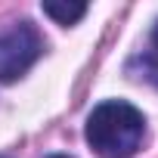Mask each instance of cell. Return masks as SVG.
Returning a JSON list of instances; mask_svg holds the SVG:
<instances>
[{
	"label": "cell",
	"mask_w": 158,
	"mask_h": 158,
	"mask_svg": "<svg viewBox=\"0 0 158 158\" xmlns=\"http://www.w3.org/2000/svg\"><path fill=\"white\" fill-rule=\"evenodd\" d=\"M146 133V118L136 106L124 99L99 102L87 118V143L99 158H130L139 152Z\"/></svg>",
	"instance_id": "obj_1"
},
{
	"label": "cell",
	"mask_w": 158,
	"mask_h": 158,
	"mask_svg": "<svg viewBox=\"0 0 158 158\" xmlns=\"http://www.w3.org/2000/svg\"><path fill=\"white\" fill-rule=\"evenodd\" d=\"M0 158H6V155H0Z\"/></svg>",
	"instance_id": "obj_6"
},
{
	"label": "cell",
	"mask_w": 158,
	"mask_h": 158,
	"mask_svg": "<svg viewBox=\"0 0 158 158\" xmlns=\"http://www.w3.org/2000/svg\"><path fill=\"white\" fill-rule=\"evenodd\" d=\"M47 158H71V155H47Z\"/></svg>",
	"instance_id": "obj_5"
},
{
	"label": "cell",
	"mask_w": 158,
	"mask_h": 158,
	"mask_svg": "<svg viewBox=\"0 0 158 158\" xmlns=\"http://www.w3.org/2000/svg\"><path fill=\"white\" fill-rule=\"evenodd\" d=\"M44 37L31 22H16L0 31V84H13L40 59Z\"/></svg>",
	"instance_id": "obj_2"
},
{
	"label": "cell",
	"mask_w": 158,
	"mask_h": 158,
	"mask_svg": "<svg viewBox=\"0 0 158 158\" xmlns=\"http://www.w3.org/2000/svg\"><path fill=\"white\" fill-rule=\"evenodd\" d=\"M152 47H155V56H158V22H155V31H152Z\"/></svg>",
	"instance_id": "obj_4"
},
{
	"label": "cell",
	"mask_w": 158,
	"mask_h": 158,
	"mask_svg": "<svg viewBox=\"0 0 158 158\" xmlns=\"http://www.w3.org/2000/svg\"><path fill=\"white\" fill-rule=\"evenodd\" d=\"M44 13L50 19H56L59 25H74L77 19L87 16V3H44Z\"/></svg>",
	"instance_id": "obj_3"
}]
</instances>
